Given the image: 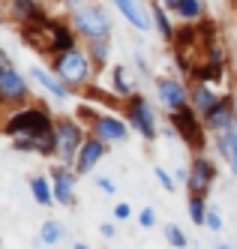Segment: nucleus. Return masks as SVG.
Here are the masks:
<instances>
[{"instance_id":"nucleus-19","label":"nucleus","mask_w":237,"mask_h":249,"mask_svg":"<svg viewBox=\"0 0 237 249\" xmlns=\"http://www.w3.org/2000/svg\"><path fill=\"white\" fill-rule=\"evenodd\" d=\"M216 153H219L225 162H228L231 177H237V126L216 135Z\"/></svg>"},{"instance_id":"nucleus-16","label":"nucleus","mask_w":237,"mask_h":249,"mask_svg":"<svg viewBox=\"0 0 237 249\" xmlns=\"http://www.w3.org/2000/svg\"><path fill=\"white\" fill-rule=\"evenodd\" d=\"M111 3L117 6V12H120L135 30H147V27L153 24V12H150L147 6H141V0H111Z\"/></svg>"},{"instance_id":"nucleus-41","label":"nucleus","mask_w":237,"mask_h":249,"mask_svg":"<svg viewBox=\"0 0 237 249\" xmlns=\"http://www.w3.org/2000/svg\"><path fill=\"white\" fill-rule=\"evenodd\" d=\"M228 3H231V6H237V0H228Z\"/></svg>"},{"instance_id":"nucleus-24","label":"nucleus","mask_w":237,"mask_h":249,"mask_svg":"<svg viewBox=\"0 0 237 249\" xmlns=\"http://www.w3.org/2000/svg\"><path fill=\"white\" fill-rule=\"evenodd\" d=\"M150 12H153V27L159 30V36L171 42V39H174V33H177V27H174L171 18H168V9L156 0V3H150Z\"/></svg>"},{"instance_id":"nucleus-28","label":"nucleus","mask_w":237,"mask_h":249,"mask_svg":"<svg viewBox=\"0 0 237 249\" xmlns=\"http://www.w3.org/2000/svg\"><path fill=\"white\" fill-rule=\"evenodd\" d=\"M165 240H168V246H174V249H186V246H189V240H186V234H183V228L174 225V222L165 225Z\"/></svg>"},{"instance_id":"nucleus-4","label":"nucleus","mask_w":237,"mask_h":249,"mask_svg":"<svg viewBox=\"0 0 237 249\" xmlns=\"http://www.w3.org/2000/svg\"><path fill=\"white\" fill-rule=\"evenodd\" d=\"M168 123L174 126L177 138L183 141L186 147H192L195 153H204V147H207V123L192 105H186V108H180V111H171Z\"/></svg>"},{"instance_id":"nucleus-1","label":"nucleus","mask_w":237,"mask_h":249,"mask_svg":"<svg viewBox=\"0 0 237 249\" xmlns=\"http://www.w3.org/2000/svg\"><path fill=\"white\" fill-rule=\"evenodd\" d=\"M57 129V120L51 117L48 108L42 105H21V108H12L3 120V135L12 141L18 135H36V138H45L54 135Z\"/></svg>"},{"instance_id":"nucleus-36","label":"nucleus","mask_w":237,"mask_h":249,"mask_svg":"<svg viewBox=\"0 0 237 249\" xmlns=\"http://www.w3.org/2000/svg\"><path fill=\"white\" fill-rule=\"evenodd\" d=\"M174 177H177V183H189V168H177Z\"/></svg>"},{"instance_id":"nucleus-11","label":"nucleus","mask_w":237,"mask_h":249,"mask_svg":"<svg viewBox=\"0 0 237 249\" xmlns=\"http://www.w3.org/2000/svg\"><path fill=\"white\" fill-rule=\"evenodd\" d=\"M51 177V183H54V198H57V204L63 207H75V183H78V174L75 168H69V165H51L48 171Z\"/></svg>"},{"instance_id":"nucleus-2","label":"nucleus","mask_w":237,"mask_h":249,"mask_svg":"<svg viewBox=\"0 0 237 249\" xmlns=\"http://www.w3.org/2000/svg\"><path fill=\"white\" fill-rule=\"evenodd\" d=\"M51 72L57 75L69 90H84V87L93 84V60H90L87 48H72V51H63V54L51 57Z\"/></svg>"},{"instance_id":"nucleus-33","label":"nucleus","mask_w":237,"mask_h":249,"mask_svg":"<svg viewBox=\"0 0 237 249\" xmlns=\"http://www.w3.org/2000/svg\"><path fill=\"white\" fill-rule=\"evenodd\" d=\"M96 186H99L102 192H108V195H114V192H117L114 180H108V177H96Z\"/></svg>"},{"instance_id":"nucleus-12","label":"nucleus","mask_w":237,"mask_h":249,"mask_svg":"<svg viewBox=\"0 0 237 249\" xmlns=\"http://www.w3.org/2000/svg\"><path fill=\"white\" fill-rule=\"evenodd\" d=\"M204 123H207V129L216 132V135L234 129L237 126V102H234V96H219V102L204 114Z\"/></svg>"},{"instance_id":"nucleus-15","label":"nucleus","mask_w":237,"mask_h":249,"mask_svg":"<svg viewBox=\"0 0 237 249\" xmlns=\"http://www.w3.org/2000/svg\"><path fill=\"white\" fill-rule=\"evenodd\" d=\"M105 156H108V144H105V141H99L96 135H87L84 147L78 153V162H75V174H90Z\"/></svg>"},{"instance_id":"nucleus-31","label":"nucleus","mask_w":237,"mask_h":249,"mask_svg":"<svg viewBox=\"0 0 237 249\" xmlns=\"http://www.w3.org/2000/svg\"><path fill=\"white\" fill-rule=\"evenodd\" d=\"M138 225L153 228V225H156V210H153V207H144V210L138 213Z\"/></svg>"},{"instance_id":"nucleus-20","label":"nucleus","mask_w":237,"mask_h":249,"mask_svg":"<svg viewBox=\"0 0 237 249\" xmlns=\"http://www.w3.org/2000/svg\"><path fill=\"white\" fill-rule=\"evenodd\" d=\"M192 81H201V84H222L225 78V63H213V60H201V63H195L192 66Z\"/></svg>"},{"instance_id":"nucleus-9","label":"nucleus","mask_w":237,"mask_h":249,"mask_svg":"<svg viewBox=\"0 0 237 249\" xmlns=\"http://www.w3.org/2000/svg\"><path fill=\"white\" fill-rule=\"evenodd\" d=\"M216 162L213 159H207L204 153H195V159H192V165H189V183H186V189H189V195H210V189H213V183H216Z\"/></svg>"},{"instance_id":"nucleus-7","label":"nucleus","mask_w":237,"mask_h":249,"mask_svg":"<svg viewBox=\"0 0 237 249\" xmlns=\"http://www.w3.org/2000/svg\"><path fill=\"white\" fill-rule=\"evenodd\" d=\"M0 99H3V105L9 111L21 108L24 102H30V81L18 72L15 66L0 69Z\"/></svg>"},{"instance_id":"nucleus-5","label":"nucleus","mask_w":237,"mask_h":249,"mask_svg":"<svg viewBox=\"0 0 237 249\" xmlns=\"http://www.w3.org/2000/svg\"><path fill=\"white\" fill-rule=\"evenodd\" d=\"M87 129H84V123L78 117H60L57 120V162L60 165H69V168H75L78 162V153L84 147V141H87Z\"/></svg>"},{"instance_id":"nucleus-35","label":"nucleus","mask_w":237,"mask_h":249,"mask_svg":"<svg viewBox=\"0 0 237 249\" xmlns=\"http://www.w3.org/2000/svg\"><path fill=\"white\" fill-rule=\"evenodd\" d=\"M60 3H63L69 12H75L78 6H87V3H93V0H60Z\"/></svg>"},{"instance_id":"nucleus-40","label":"nucleus","mask_w":237,"mask_h":249,"mask_svg":"<svg viewBox=\"0 0 237 249\" xmlns=\"http://www.w3.org/2000/svg\"><path fill=\"white\" fill-rule=\"evenodd\" d=\"M213 249H231V243H219V246H213Z\"/></svg>"},{"instance_id":"nucleus-39","label":"nucleus","mask_w":237,"mask_h":249,"mask_svg":"<svg viewBox=\"0 0 237 249\" xmlns=\"http://www.w3.org/2000/svg\"><path fill=\"white\" fill-rule=\"evenodd\" d=\"M72 249H90V246H87V243H81V240H78V243H72Z\"/></svg>"},{"instance_id":"nucleus-23","label":"nucleus","mask_w":237,"mask_h":249,"mask_svg":"<svg viewBox=\"0 0 237 249\" xmlns=\"http://www.w3.org/2000/svg\"><path fill=\"white\" fill-rule=\"evenodd\" d=\"M87 54H90V60H93V69H96V75H99L102 69L108 66V60H111V39L87 42Z\"/></svg>"},{"instance_id":"nucleus-29","label":"nucleus","mask_w":237,"mask_h":249,"mask_svg":"<svg viewBox=\"0 0 237 249\" xmlns=\"http://www.w3.org/2000/svg\"><path fill=\"white\" fill-rule=\"evenodd\" d=\"M153 174H156V180H159V186L165 189V192H171V189L177 186V177H171V174H168V168H162V165H156V168H153Z\"/></svg>"},{"instance_id":"nucleus-8","label":"nucleus","mask_w":237,"mask_h":249,"mask_svg":"<svg viewBox=\"0 0 237 249\" xmlns=\"http://www.w3.org/2000/svg\"><path fill=\"white\" fill-rule=\"evenodd\" d=\"M156 99L168 114L180 111L189 105V87L174 75H162V78H156Z\"/></svg>"},{"instance_id":"nucleus-6","label":"nucleus","mask_w":237,"mask_h":249,"mask_svg":"<svg viewBox=\"0 0 237 249\" xmlns=\"http://www.w3.org/2000/svg\"><path fill=\"white\" fill-rule=\"evenodd\" d=\"M123 117H126V123H129L144 141H156V135H159L156 111H153V105L147 102L144 93H135L129 99H123Z\"/></svg>"},{"instance_id":"nucleus-25","label":"nucleus","mask_w":237,"mask_h":249,"mask_svg":"<svg viewBox=\"0 0 237 249\" xmlns=\"http://www.w3.org/2000/svg\"><path fill=\"white\" fill-rule=\"evenodd\" d=\"M111 93H117L120 99H129L135 96V84L129 81V75H126V69L123 66H111Z\"/></svg>"},{"instance_id":"nucleus-13","label":"nucleus","mask_w":237,"mask_h":249,"mask_svg":"<svg viewBox=\"0 0 237 249\" xmlns=\"http://www.w3.org/2000/svg\"><path fill=\"white\" fill-rule=\"evenodd\" d=\"M42 27H45V33H48V54H51V57L63 54V51H72V48L78 45V33L72 30V24H63V21H57V18H48Z\"/></svg>"},{"instance_id":"nucleus-37","label":"nucleus","mask_w":237,"mask_h":249,"mask_svg":"<svg viewBox=\"0 0 237 249\" xmlns=\"http://www.w3.org/2000/svg\"><path fill=\"white\" fill-rule=\"evenodd\" d=\"M159 3H162V6H165L168 12H177V6H180V3H183V0H159Z\"/></svg>"},{"instance_id":"nucleus-26","label":"nucleus","mask_w":237,"mask_h":249,"mask_svg":"<svg viewBox=\"0 0 237 249\" xmlns=\"http://www.w3.org/2000/svg\"><path fill=\"white\" fill-rule=\"evenodd\" d=\"M63 240V225L57 219H45L42 228H39V243L42 246H57Z\"/></svg>"},{"instance_id":"nucleus-17","label":"nucleus","mask_w":237,"mask_h":249,"mask_svg":"<svg viewBox=\"0 0 237 249\" xmlns=\"http://www.w3.org/2000/svg\"><path fill=\"white\" fill-rule=\"evenodd\" d=\"M216 102H219V93H216L210 84H201V81H192V84H189V105H192V108L201 114V117L213 108Z\"/></svg>"},{"instance_id":"nucleus-18","label":"nucleus","mask_w":237,"mask_h":249,"mask_svg":"<svg viewBox=\"0 0 237 249\" xmlns=\"http://www.w3.org/2000/svg\"><path fill=\"white\" fill-rule=\"evenodd\" d=\"M30 78H36V84L45 87V90H48L51 96H57V99H69V93H72L57 75L48 72V69H42V66H30Z\"/></svg>"},{"instance_id":"nucleus-27","label":"nucleus","mask_w":237,"mask_h":249,"mask_svg":"<svg viewBox=\"0 0 237 249\" xmlns=\"http://www.w3.org/2000/svg\"><path fill=\"white\" fill-rule=\"evenodd\" d=\"M186 210H189V219L195 222V225H204L207 222V198L204 195H189V204H186Z\"/></svg>"},{"instance_id":"nucleus-3","label":"nucleus","mask_w":237,"mask_h":249,"mask_svg":"<svg viewBox=\"0 0 237 249\" xmlns=\"http://www.w3.org/2000/svg\"><path fill=\"white\" fill-rule=\"evenodd\" d=\"M69 24L78 33V39L84 42H96V39H111V15L99 6L96 0L87 6H78L75 12H69Z\"/></svg>"},{"instance_id":"nucleus-38","label":"nucleus","mask_w":237,"mask_h":249,"mask_svg":"<svg viewBox=\"0 0 237 249\" xmlns=\"http://www.w3.org/2000/svg\"><path fill=\"white\" fill-rule=\"evenodd\" d=\"M6 66H12V60H9L6 51H0V69H6Z\"/></svg>"},{"instance_id":"nucleus-30","label":"nucleus","mask_w":237,"mask_h":249,"mask_svg":"<svg viewBox=\"0 0 237 249\" xmlns=\"http://www.w3.org/2000/svg\"><path fill=\"white\" fill-rule=\"evenodd\" d=\"M204 225H207L210 231H222V225H225V222H222V213L216 210V207H210V210H207V222H204Z\"/></svg>"},{"instance_id":"nucleus-21","label":"nucleus","mask_w":237,"mask_h":249,"mask_svg":"<svg viewBox=\"0 0 237 249\" xmlns=\"http://www.w3.org/2000/svg\"><path fill=\"white\" fill-rule=\"evenodd\" d=\"M30 192H33V201L39 204V207H51L54 201V183H51V177H45V174H36V177H30Z\"/></svg>"},{"instance_id":"nucleus-32","label":"nucleus","mask_w":237,"mask_h":249,"mask_svg":"<svg viewBox=\"0 0 237 249\" xmlns=\"http://www.w3.org/2000/svg\"><path fill=\"white\" fill-rule=\"evenodd\" d=\"M129 216H132V207H129V204H123V201L114 204V219H117V222H126Z\"/></svg>"},{"instance_id":"nucleus-10","label":"nucleus","mask_w":237,"mask_h":249,"mask_svg":"<svg viewBox=\"0 0 237 249\" xmlns=\"http://www.w3.org/2000/svg\"><path fill=\"white\" fill-rule=\"evenodd\" d=\"M90 135H96L99 141H105V144H117V141H126L129 138V123H126V117H117V114H96L93 123H90Z\"/></svg>"},{"instance_id":"nucleus-22","label":"nucleus","mask_w":237,"mask_h":249,"mask_svg":"<svg viewBox=\"0 0 237 249\" xmlns=\"http://www.w3.org/2000/svg\"><path fill=\"white\" fill-rule=\"evenodd\" d=\"M177 18L183 21V24H198V21H204L207 18V9H204V0H183V3L177 6Z\"/></svg>"},{"instance_id":"nucleus-34","label":"nucleus","mask_w":237,"mask_h":249,"mask_svg":"<svg viewBox=\"0 0 237 249\" xmlns=\"http://www.w3.org/2000/svg\"><path fill=\"white\" fill-rule=\"evenodd\" d=\"M99 234H102V237H114V234H117V225H114V222H102V225H99Z\"/></svg>"},{"instance_id":"nucleus-14","label":"nucleus","mask_w":237,"mask_h":249,"mask_svg":"<svg viewBox=\"0 0 237 249\" xmlns=\"http://www.w3.org/2000/svg\"><path fill=\"white\" fill-rule=\"evenodd\" d=\"M6 18L21 27V24H45L51 15H48L39 3H36V0H9Z\"/></svg>"}]
</instances>
